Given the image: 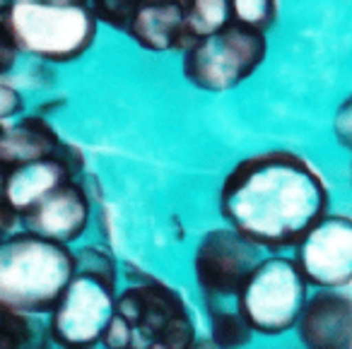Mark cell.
I'll use <instances>...</instances> for the list:
<instances>
[{
    "mask_svg": "<svg viewBox=\"0 0 352 349\" xmlns=\"http://www.w3.org/2000/svg\"><path fill=\"white\" fill-rule=\"evenodd\" d=\"M225 227L261 251L280 253L321 222L331 190L321 171L292 150H268L232 166L217 190Z\"/></svg>",
    "mask_w": 352,
    "mask_h": 349,
    "instance_id": "cell-1",
    "label": "cell"
},
{
    "mask_svg": "<svg viewBox=\"0 0 352 349\" xmlns=\"http://www.w3.org/2000/svg\"><path fill=\"white\" fill-rule=\"evenodd\" d=\"M75 275L73 251L30 232L0 243V308L20 315L51 313Z\"/></svg>",
    "mask_w": 352,
    "mask_h": 349,
    "instance_id": "cell-2",
    "label": "cell"
},
{
    "mask_svg": "<svg viewBox=\"0 0 352 349\" xmlns=\"http://www.w3.org/2000/svg\"><path fill=\"white\" fill-rule=\"evenodd\" d=\"M6 25L17 51L46 63H73L92 49L99 22L89 3L78 0H15Z\"/></svg>",
    "mask_w": 352,
    "mask_h": 349,
    "instance_id": "cell-3",
    "label": "cell"
},
{
    "mask_svg": "<svg viewBox=\"0 0 352 349\" xmlns=\"http://www.w3.org/2000/svg\"><path fill=\"white\" fill-rule=\"evenodd\" d=\"M309 299L304 282L292 256H268L256 265L246 284L234 296L241 318L254 333L263 337H280L297 325Z\"/></svg>",
    "mask_w": 352,
    "mask_h": 349,
    "instance_id": "cell-4",
    "label": "cell"
},
{
    "mask_svg": "<svg viewBox=\"0 0 352 349\" xmlns=\"http://www.w3.org/2000/svg\"><path fill=\"white\" fill-rule=\"evenodd\" d=\"M265 56L268 41L263 34L230 25L208 39L196 41L182 56V75L203 92H230L258 73Z\"/></svg>",
    "mask_w": 352,
    "mask_h": 349,
    "instance_id": "cell-5",
    "label": "cell"
},
{
    "mask_svg": "<svg viewBox=\"0 0 352 349\" xmlns=\"http://www.w3.org/2000/svg\"><path fill=\"white\" fill-rule=\"evenodd\" d=\"M261 260V248L234 229H208L193 248V277L203 299L215 304L234 299Z\"/></svg>",
    "mask_w": 352,
    "mask_h": 349,
    "instance_id": "cell-6",
    "label": "cell"
},
{
    "mask_svg": "<svg viewBox=\"0 0 352 349\" xmlns=\"http://www.w3.org/2000/svg\"><path fill=\"white\" fill-rule=\"evenodd\" d=\"M116 289L85 275H73L49 320V337L63 349H94L113 318Z\"/></svg>",
    "mask_w": 352,
    "mask_h": 349,
    "instance_id": "cell-7",
    "label": "cell"
},
{
    "mask_svg": "<svg viewBox=\"0 0 352 349\" xmlns=\"http://www.w3.org/2000/svg\"><path fill=\"white\" fill-rule=\"evenodd\" d=\"M309 289L340 291L352 284V217L328 212L292 256Z\"/></svg>",
    "mask_w": 352,
    "mask_h": 349,
    "instance_id": "cell-8",
    "label": "cell"
},
{
    "mask_svg": "<svg viewBox=\"0 0 352 349\" xmlns=\"http://www.w3.org/2000/svg\"><path fill=\"white\" fill-rule=\"evenodd\" d=\"M89 219H92V200L80 181H68L49 198L41 200L34 210H30L20 222L25 224V232L60 246H70L87 232Z\"/></svg>",
    "mask_w": 352,
    "mask_h": 349,
    "instance_id": "cell-9",
    "label": "cell"
},
{
    "mask_svg": "<svg viewBox=\"0 0 352 349\" xmlns=\"http://www.w3.org/2000/svg\"><path fill=\"white\" fill-rule=\"evenodd\" d=\"M113 313L121 315L135 333L145 335L147 342H155L171 320L188 313V306L179 291L152 277L145 284L126 286L123 294H116Z\"/></svg>",
    "mask_w": 352,
    "mask_h": 349,
    "instance_id": "cell-10",
    "label": "cell"
},
{
    "mask_svg": "<svg viewBox=\"0 0 352 349\" xmlns=\"http://www.w3.org/2000/svg\"><path fill=\"white\" fill-rule=\"evenodd\" d=\"M294 328L304 349H352V296L326 289L309 294Z\"/></svg>",
    "mask_w": 352,
    "mask_h": 349,
    "instance_id": "cell-11",
    "label": "cell"
},
{
    "mask_svg": "<svg viewBox=\"0 0 352 349\" xmlns=\"http://www.w3.org/2000/svg\"><path fill=\"white\" fill-rule=\"evenodd\" d=\"M186 3L174 0H150L138 3V10L126 34L140 49L152 54L182 51L186 54L196 41L186 30Z\"/></svg>",
    "mask_w": 352,
    "mask_h": 349,
    "instance_id": "cell-12",
    "label": "cell"
},
{
    "mask_svg": "<svg viewBox=\"0 0 352 349\" xmlns=\"http://www.w3.org/2000/svg\"><path fill=\"white\" fill-rule=\"evenodd\" d=\"M60 137L44 116H22L0 126V166L6 171L15 166L54 159Z\"/></svg>",
    "mask_w": 352,
    "mask_h": 349,
    "instance_id": "cell-13",
    "label": "cell"
},
{
    "mask_svg": "<svg viewBox=\"0 0 352 349\" xmlns=\"http://www.w3.org/2000/svg\"><path fill=\"white\" fill-rule=\"evenodd\" d=\"M68 174L56 159H41L34 164L15 166L6 174V207L17 219L34 210L56 188L68 183Z\"/></svg>",
    "mask_w": 352,
    "mask_h": 349,
    "instance_id": "cell-14",
    "label": "cell"
},
{
    "mask_svg": "<svg viewBox=\"0 0 352 349\" xmlns=\"http://www.w3.org/2000/svg\"><path fill=\"white\" fill-rule=\"evenodd\" d=\"M208 320H210V342L215 349H244L254 339L249 328L236 308H222L215 301H206Z\"/></svg>",
    "mask_w": 352,
    "mask_h": 349,
    "instance_id": "cell-15",
    "label": "cell"
},
{
    "mask_svg": "<svg viewBox=\"0 0 352 349\" xmlns=\"http://www.w3.org/2000/svg\"><path fill=\"white\" fill-rule=\"evenodd\" d=\"M184 8H186V30L193 41L208 39L232 25L230 3L225 0H193Z\"/></svg>",
    "mask_w": 352,
    "mask_h": 349,
    "instance_id": "cell-16",
    "label": "cell"
},
{
    "mask_svg": "<svg viewBox=\"0 0 352 349\" xmlns=\"http://www.w3.org/2000/svg\"><path fill=\"white\" fill-rule=\"evenodd\" d=\"M73 260H75V275L92 277V280H99L102 284L116 289L118 262L107 246H97V243L82 246L73 253Z\"/></svg>",
    "mask_w": 352,
    "mask_h": 349,
    "instance_id": "cell-17",
    "label": "cell"
},
{
    "mask_svg": "<svg viewBox=\"0 0 352 349\" xmlns=\"http://www.w3.org/2000/svg\"><path fill=\"white\" fill-rule=\"evenodd\" d=\"M0 349H44L41 335L30 315L0 308Z\"/></svg>",
    "mask_w": 352,
    "mask_h": 349,
    "instance_id": "cell-18",
    "label": "cell"
},
{
    "mask_svg": "<svg viewBox=\"0 0 352 349\" xmlns=\"http://www.w3.org/2000/svg\"><path fill=\"white\" fill-rule=\"evenodd\" d=\"M232 25L263 34L278 22V3L273 0H234L230 3Z\"/></svg>",
    "mask_w": 352,
    "mask_h": 349,
    "instance_id": "cell-19",
    "label": "cell"
},
{
    "mask_svg": "<svg viewBox=\"0 0 352 349\" xmlns=\"http://www.w3.org/2000/svg\"><path fill=\"white\" fill-rule=\"evenodd\" d=\"M89 10L97 22H104L116 32H128L138 3L135 0H99V3H89Z\"/></svg>",
    "mask_w": 352,
    "mask_h": 349,
    "instance_id": "cell-20",
    "label": "cell"
},
{
    "mask_svg": "<svg viewBox=\"0 0 352 349\" xmlns=\"http://www.w3.org/2000/svg\"><path fill=\"white\" fill-rule=\"evenodd\" d=\"M196 339H198L196 323H193L191 313H186L171 320V323L162 330V335L155 342H160L162 347H166V349H191Z\"/></svg>",
    "mask_w": 352,
    "mask_h": 349,
    "instance_id": "cell-21",
    "label": "cell"
},
{
    "mask_svg": "<svg viewBox=\"0 0 352 349\" xmlns=\"http://www.w3.org/2000/svg\"><path fill=\"white\" fill-rule=\"evenodd\" d=\"M133 337H135V330L121 318V315L113 313V318L109 320L107 330L102 335V344L107 349H131Z\"/></svg>",
    "mask_w": 352,
    "mask_h": 349,
    "instance_id": "cell-22",
    "label": "cell"
},
{
    "mask_svg": "<svg viewBox=\"0 0 352 349\" xmlns=\"http://www.w3.org/2000/svg\"><path fill=\"white\" fill-rule=\"evenodd\" d=\"M333 135L345 150H352V94H347L333 113Z\"/></svg>",
    "mask_w": 352,
    "mask_h": 349,
    "instance_id": "cell-23",
    "label": "cell"
},
{
    "mask_svg": "<svg viewBox=\"0 0 352 349\" xmlns=\"http://www.w3.org/2000/svg\"><path fill=\"white\" fill-rule=\"evenodd\" d=\"M54 159L63 166L70 181H80V176L85 174V155L75 145H70V142H60Z\"/></svg>",
    "mask_w": 352,
    "mask_h": 349,
    "instance_id": "cell-24",
    "label": "cell"
},
{
    "mask_svg": "<svg viewBox=\"0 0 352 349\" xmlns=\"http://www.w3.org/2000/svg\"><path fill=\"white\" fill-rule=\"evenodd\" d=\"M22 109H25L22 94L17 92L12 85L0 80V126H3V123H10V118L22 113Z\"/></svg>",
    "mask_w": 352,
    "mask_h": 349,
    "instance_id": "cell-25",
    "label": "cell"
},
{
    "mask_svg": "<svg viewBox=\"0 0 352 349\" xmlns=\"http://www.w3.org/2000/svg\"><path fill=\"white\" fill-rule=\"evenodd\" d=\"M17 46L12 41V34L6 25V17H0V75H6L8 70H12L17 60Z\"/></svg>",
    "mask_w": 352,
    "mask_h": 349,
    "instance_id": "cell-26",
    "label": "cell"
},
{
    "mask_svg": "<svg viewBox=\"0 0 352 349\" xmlns=\"http://www.w3.org/2000/svg\"><path fill=\"white\" fill-rule=\"evenodd\" d=\"M15 222H17V217L10 212V210H8V207L0 210V243H3V238H6V234L10 232L12 227H15Z\"/></svg>",
    "mask_w": 352,
    "mask_h": 349,
    "instance_id": "cell-27",
    "label": "cell"
},
{
    "mask_svg": "<svg viewBox=\"0 0 352 349\" xmlns=\"http://www.w3.org/2000/svg\"><path fill=\"white\" fill-rule=\"evenodd\" d=\"M6 174L8 171L0 166V210L6 207Z\"/></svg>",
    "mask_w": 352,
    "mask_h": 349,
    "instance_id": "cell-28",
    "label": "cell"
},
{
    "mask_svg": "<svg viewBox=\"0 0 352 349\" xmlns=\"http://www.w3.org/2000/svg\"><path fill=\"white\" fill-rule=\"evenodd\" d=\"M147 349H166V347H162L160 342H150V344H147Z\"/></svg>",
    "mask_w": 352,
    "mask_h": 349,
    "instance_id": "cell-29",
    "label": "cell"
},
{
    "mask_svg": "<svg viewBox=\"0 0 352 349\" xmlns=\"http://www.w3.org/2000/svg\"><path fill=\"white\" fill-rule=\"evenodd\" d=\"M131 349H135V347H131Z\"/></svg>",
    "mask_w": 352,
    "mask_h": 349,
    "instance_id": "cell-30",
    "label": "cell"
}]
</instances>
